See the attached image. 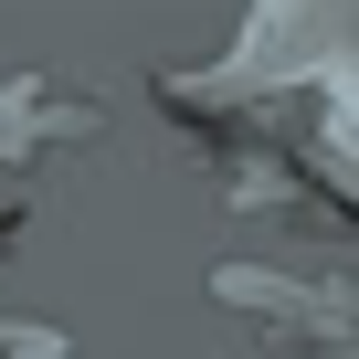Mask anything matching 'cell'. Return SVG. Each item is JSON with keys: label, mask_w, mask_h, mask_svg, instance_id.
I'll return each mask as SVG.
<instances>
[{"label": "cell", "mask_w": 359, "mask_h": 359, "mask_svg": "<svg viewBox=\"0 0 359 359\" xmlns=\"http://www.w3.org/2000/svg\"><path fill=\"white\" fill-rule=\"evenodd\" d=\"M212 306L243 317L264 359H359V275H296V264H212Z\"/></svg>", "instance_id": "cell-2"}, {"label": "cell", "mask_w": 359, "mask_h": 359, "mask_svg": "<svg viewBox=\"0 0 359 359\" xmlns=\"http://www.w3.org/2000/svg\"><path fill=\"white\" fill-rule=\"evenodd\" d=\"M306 95L327 158L359 180V0H254L222 64L169 74V106H275Z\"/></svg>", "instance_id": "cell-1"}, {"label": "cell", "mask_w": 359, "mask_h": 359, "mask_svg": "<svg viewBox=\"0 0 359 359\" xmlns=\"http://www.w3.org/2000/svg\"><path fill=\"white\" fill-rule=\"evenodd\" d=\"M0 359H74V348H64V327H43V317H0Z\"/></svg>", "instance_id": "cell-4"}, {"label": "cell", "mask_w": 359, "mask_h": 359, "mask_svg": "<svg viewBox=\"0 0 359 359\" xmlns=\"http://www.w3.org/2000/svg\"><path fill=\"white\" fill-rule=\"evenodd\" d=\"M106 116L95 95L53 85V74H0V191H22V180H43L64 148H85Z\"/></svg>", "instance_id": "cell-3"}]
</instances>
